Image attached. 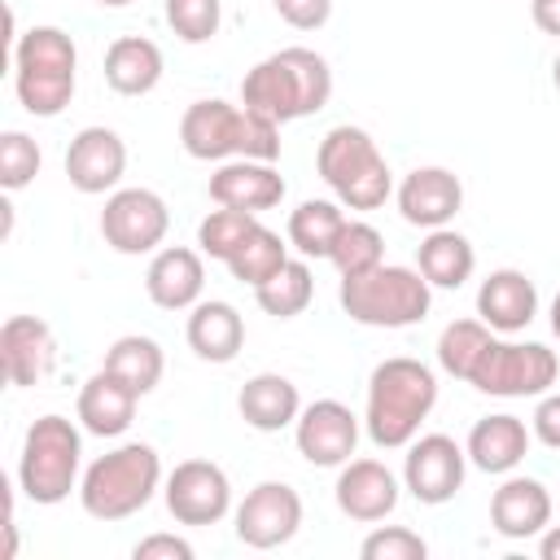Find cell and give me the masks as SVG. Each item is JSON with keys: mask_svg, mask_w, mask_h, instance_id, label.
<instances>
[{"mask_svg": "<svg viewBox=\"0 0 560 560\" xmlns=\"http://www.w3.org/2000/svg\"><path fill=\"white\" fill-rule=\"evenodd\" d=\"M328 96L332 70L315 48H280L249 66L241 79V105L271 122H298L306 114H319Z\"/></svg>", "mask_w": 560, "mask_h": 560, "instance_id": "obj_1", "label": "cell"}, {"mask_svg": "<svg viewBox=\"0 0 560 560\" xmlns=\"http://www.w3.org/2000/svg\"><path fill=\"white\" fill-rule=\"evenodd\" d=\"M433 402H438V376L429 363L407 359V354L381 359L368 376L363 429L381 451H398L420 433Z\"/></svg>", "mask_w": 560, "mask_h": 560, "instance_id": "obj_2", "label": "cell"}, {"mask_svg": "<svg viewBox=\"0 0 560 560\" xmlns=\"http://www.w3.org/2000/svg\"><path fill=\"white\" fill-rule=\"evenodd\" d=\"M179 144L197 162H228V158H254L276 162L280 158V122L232 105V101H192L179 118Z\"/></svg>", "mask_w": 560, "mask_h": 560, "instance_id": "obj_3", "label": "cell"}, {"mask_svg": "<svg viewBox=\"0 0 560 560\" xmlns=\"http://www.w3.org/2000/svg\"><path fill=\"white\" fill-rule=\"evenodd\" d=\"M79 83V48L61 26H31L13 44V92L26 114L57 118Z\"/></svg>", "mask_w": 560, "mask_h": 560, "instance_id": "obj_4", "label": "cell"}, {"mask_svg": "<svg viewBox=\"0 0 560 560\" xmlns=\"http://www.w3.org/2000/svg\"><path fill=\"white\" fill-rule=\"evenodd\" d=\"M162 490V455L149 442H122L88 464L79 503L96 521H127Z\"/></svg>", "mask_w": 560, "mask_h": 560, "instance_id": "obj_5", "label": "cell"}, {"mask_svg": "<svg viewBox=\"0 0 560 560\" xmlns=\"http://www.w3.org/2000/svg\"><path fill=\"white\" fill-rule=\"evenodd\" d=\"M315 171L332 188V197L350 210H381L394 192V175H389L385 153L354 122H341L319 140Z\"/></svg>", "mask_w": 560, "mask_h": 560, "instance_id": "obj_6", "label": "cell"}, {"mask_svg": "<svg viewBox=\"0 0 560 560\" xmlns=\"http://www.w3.org/2000/svg\"><path fill=\"white\" fill-rule=\"evenodd\" d=\"M337 302L363 328H411L429 315L433 284L420 276V267L381 262L363 276H341Z\"/></svg>", "mask_w": 560, "mask_h": 560, "instance_id": "obj_7", "label": "cell"}, {"mask_svg": "<svg viewBox=\"0 0 560 560\" xmlns=\"http://www.w3.org/2000/svg\"><path fill=\"white\" fill-rule=\"evenodd\" d=\"M79 464H83V438L74 429V420L48 411L39 416L26 438H22V455H18V486L31 503L39 508H57L70 499V490H79Z\"/></svg>", "mask_w": 560, "mask_h": 560, "instance_id": "obj_8", "label": "cell"}, {"mask_svg": "<svg viewBox=\"0 0 560 560\" xmlns=\"http://www.w3.org/2000/svg\"><path fill=\"white\" fill-rule=\"evenodd\" d=\"M556 376H560V359L542 341H499V337H490V346L481 350L468 385L490 394V398H538L556 385Z\"/></svg>", "mask_w": 560, "mask_h": 560, "instance_id": "obj_9", "label": "cell"}, {"mask_svg": "<svg viewBox=\"0 0 560 560\" xmlns=\"http://www.w3.org/2000/svg\"><path fill=\"white\" fill-rule=\"evenodd\" d=\"M166 228H171V210L153 188H114L105 197L101 236L114 254H127V258L158 254V245L166 241Z\"/></svg>", "mask_w": 560, "mask_h": 560, "instance_id": "obj_10", "label": "cell"}, {"mask_svg": "<svg viewBox=\"0 0 560 560\" xmlns=\"http://www.w3.org/2000/svg\"><path fill=\"white\" fill-rule=\"evenodd\" d=\"M468 472V451L446 438V433H416L407 442V459H402V490L424 503V508H442L459 494Z\"/></svg>", "mask_w": 560, "mask_h": 560, "instance_id": "obj_11", "label": "cell"}, {"mask_svg": "<svg viewBox=\"0 0 560 560\" xmlns=\"http://www.w3.org/2000/svg\"><path fill=\"white\" fill-rule=\"evenodd\" d=\"M162 499L179 525H219L232 512V481L214 459H184L162 481Z\"/></svg>", "mask_w": 560, "mask_h": 560, "instance_id": "obj_12", "label": "cell"}, {"mask_svg": "<svg viewBox=\"0 0 560 560\" xmlns=\"http://www.w3.org/2000/svg\"><path fill=\"white\" fill-rule=\"evenodd\" d=\"M236 538L254 551L284 547L302 529V494L289 481H258L232 512Z\"/></svg>", "mask_w": 560, "mask_h": 560, "instance_id": "obj_13", "label": "cell"}, {"mask_svg": "<svg viewBox=\"0 0 560 560\" xmlns=\"http://www.w3.org/2000/svg\"><path fill=\"white\" fill-rule=\"evenodd\" d=\"M298 455L315 468H341L359 446V416L337 398H315L293 424Z\"/></svg>", "mask_w": 560, "mask_h": 560, "instance_id": "obj_14", "label": "cell"}, {"mask_svg": "<svg viewBox=\"0 0 560 560\" xmlns=\"http://www.w3.org/2000/svg\"><path fill=\"white\" fill-rule=\"evenodd\" d=\"M127 171V144L114 127H83L74 131L70 149H66V179L70 188H79L83 197H101V192H114L118 179Z\"/></svg>", "mask_w": 560, "mask_h": 560, "instance_id": "obj_15", "label": "cell"}, {"mask_svg": "<svg viewBox=\"0 0 560 560\" xmlns=\"http://www.w3.org/2000/svg\"><path fill=\"white\" fill-rule=\"evenodd\" d=\"M0 368H4V381L18 389L48 381L57 368L52 328L39 315H9L0 328Z\"/></svg>", "mask_w": 560, "mask_h": 560, "instance_id": "obj_16", "label": "cell"}, {"mask_svg": "<svg viewBox=\"0 0 560 560\" xmlns=\"http://www.w3.org/2000/svg\"><path fill=\"white\" fill-rule=\"evenodd\" d=\"M394 197H398V214L424 232L446 228L464 210V184L446 166H416L411 175H402Z\"/></svg>", "mask_w": 560, "mask_h": 560, "instance_id": "obj_17", "label": "cell"}, {"mask_svg": "<svg viewBox=\"0 0 560 560\" xmlns=\"http://www.w3.org/2000/svg\"><path fill=\"white\" fill-rule=\"evenodd\" d=\"M398 477L381 464V459H346L332 486V499L341 508V516L359 521V525H376L398 508Z\"/></svg>", "mask_w": 560, "mask_h": 560, "instance_id": "obj_18", "label": "cell"}, {"mask_svg": "<svg viewBox=\"0 0 560 560\" xmlns=\"http://www.w3.org/2000/svg\"><path fill=\"white\" fill-rule=\"evenodd\" d=\"M210 201L214 206H232V210H249L262 214L271 206L284 201V179L271 162H254V158H228L214 175H210Z\"/></svg>", "mask_w": 560, "mask_h": 560, "instance_id": "obj_19", "label": "cell"}, {"mask_svg": "<svg viewBox=\"0 0 560 560\" xmlns=\"http://www.w3.org/2000/svg\"><path fill=\"white\" fill-rule=\"evenodd\" d=\"M201 289H206V262L197 249L188 245H166L149 258V271H144V293L153 306L162 311H192L201 302Z\"/></svg>", "mask_w": 560, "mask_h": 560, "instance_id": "obj_20", "label": "cell"}, {"mask_svg": "<svg viewBox=\"0 0 560 560\" xmlns=\"http://www.w3.org/2000/svg\"><path fill=\"white\" fill-rule=\"evenodd\" d=\"M490 525L494 534L521 542V538H538L551 525V494L538 477H503V486L490 494Z\"/></svg>", "mask_w": 560, "mask_h": 560, "instance_id": "obj_21", "label": "cell"}, {"mask_svg": "<svg viewBox=\"0 0 560 560\" xmlns=\"http://www.w3.org/2000/svg\"><path fill=\"white\" fill-rule=\"evenodd\" d=\"M538 315V289L525 271L499 267L477 289V319H486L494 332H521Z\"/></svg>", "mask_w": 560, "mask_h": 560, "instance_id": "obj_22", "label": "cell"}, {"mask_svg": "<svg viewBox=\"0 0 560 560\" xmlns=\"http://www.w3.org/2000/svg\"><path fill=\"white\" fill-rule=\"evenodd\" d=\"M529 442H534V429H525L521 416L512 411H499V416H481L472 429H468V464L481 468V472H494V477H508L525 455H529Z\"/></svg>", "mask_w": 560, "mask_h": 560, "instance_id": "obj_23", "label": "cell"}, {"mask_svg": "<svg viewBox=\"0 0 560 560\" xmlns=\"http://www.w3.org/2000/svg\"><path fill=\"white\" fill-rule=\"evenodd\" d=\"M136 402H140V394L101 368L79 389V424L96 438H122L136 420Z\"/></svg>", "mask_w": 560, "mask_h": 560, "instance_id": "obj_24", "label": "cell"}, {"mask_svg": "<svg viewBox=\"0 0 560 560\" xmlns=\"http://www.w3.org/2000/svg\"><path fill=\"white\" fill-rule=\"evenodd\" d=\"M236 411H241V420H245L249 429H258V433H280V429L298 424V416H302V394H298V385H293L289 376H280V372H258V376H249V381L241 385Z\"/></svg>", "mask_w": 560, "mask_h": 560, "instance_id": "obj_25", "label": "cell"}, {"mask_svg": "<svg viewBox=\"0 0 560 560\" xmlns=\"http://www.w3.org/2000/svg\"><path fill=\"white\" fill-rule=\"evenodd\" d=\"M184 337H188V346H192L197 359H206V363H232L241 354V346H245V319H241V311L232 302L210 298V302H197L188 311Z\"/></svg>", "mask_w": 560, "mask_h": 560, "instance_id": "obj_26", "label": "cell"}, {"mask_svg": "<svg viewBox=\"0 0 560 560\" xmlns=\"http://www.w3.org/2000/svg\"><path fill=\"white\" fill-rule=\"evenodd\" d=\"M162 48L149 35H122L105 48V83L118 96H149L162 83Z\"/></svg>", "mask_w": 560, "mask_h": 560, "instance_id": "obj_27", "label": "cell"}, {"mask_svg": "<svg viewBox=\"0 0 560 560\" xmlns=\"http://www.w3.org/2000/svg\"><path fill=\"white\" fill-rule=\"evenodd\" d=\"M416 267H420V276H424L433 289H459V284H468L472 271H477V249H472V241H468L464 232H455V228L446 223V228L424 232V241H420V249H416Z\"/></svg>", "mask_w": 560, "mask_h": 560, "instance_id": "obj_28", "label": "cell"}, {"mask_svg": "<svg viewBox=\"0 0 560 560\" xmlns=\"http://www.w3.org/2000/svg\"><path fill=\"white\" fill-rule=\"evenodd\" d=\"M101 368L114 372L122 385H131V389L144 398V394L158 389V381H162V372H166V354H162V346H158L153 337L127 332V337H118V341L105 350V363H101Z\"/></svg>", "mask_w": 560, "mask_h": 560, "instance_id": "obj_29", "label": "cell"}, {"mask_svg": "<svg viewBox=\"0 0 560 560\" xmlns=\"http://www.w3.org/2000/svg\"><path fill=\"white\" fill-rule=\"evenodd\" d=\"M341 228H346L341 206L311 197V201H302V206L289 214V245H293L302 258H328Z\"/></svg>", "mask_w": 560, "mask_h": 560, "instance_id": "obj_30", "label": "cell"}, {"mask_svg": "<svg viewBox=\"0 0 560 560\" xmlns=\"http://www.w3.org/2000/svg\"><path fill=\"white\" fill-rule=\"evenodd\" d=\"M254 298H258V306H262L271 319H293V315H302V311L311 306V298H315V276H311L306 258H289L267 284L254 289Z\"/></svg>", "mask_w": 560, "mask_h": 560, "instance_id": "obj_31", "label": "cell"}, {"mask_svg": "<svg viewBox=\"0 0 560 560\" xmlns=\"http://www.w3.org/2000/svg\"><path fill=\"white\" fill-rule=\"evenodd\" d=\"M284 262H289V245L280 241V232H271V228L258 223V228L245 236V245L228 258V271H232V280L258 289V284H267Z\"/></svg>", "mask_w": 560, "mask_h": 560, "instance_id": "obj_32", "label": "cell"}, {"mask_svg": "<svg viewBox=\"0 0 560 560\" xmlns=\"http://www.w3.org/2000/svg\"><path fill=\"white\" fill-rule=\"evenodd\" d=\"M490 337H494V328L486 319H451L438 337V368L455 381H468L481 350L490 346Z\"/></svg>", "mask_w": 560, "mask_h": 560, "instance_id": "obj_33", "label": "cell"}, {"mask_svg": "<svg viewBox=\"0 0 560 560\" xmlns=\"http://www.w3.org/2000/svg\"><path fill=\"white\" fill-rule=\"evenodd\" d=\"M328 262L341 276H363V271H372V267L385 262V236L372 223H363V219H346V228L337 232V245H332Z\"/></svg>", "mask_w": 560, "mask_h": 560, "instance_id": "obj_34", "label": "cell"}, {"mask_svg": "<svg viewBox=\"0 0 560 560\" xmlns=\"http://www.w3.org/2000/svg\"><path fill=\"white\" fill-rule=\"evenodd\" d=\"M258 228V214H249V210H232V206H219V210H210L201 223H197V245H201V254L206 258H219V262H228L241 245H245V236Z\"/></svg>", "mask_w": 560, "mask_h": 560, "instance_id": "obj_35", "label": "cell"}, {"mask_svg": "<svg viewBox=\"0 0 560 560\" xmlns=\"http://www.w3.org/2000/svg\"><path fill=\"white\" fill-rule=\"evenodd\" d=\"M162 13H166V26H171L184 44H206V39L219 35L223 0H166Z\"/></svg>", "mask_w": 560, "mask_h": 560, "instance_id": "obj_36", "label": "cell"}, {"mask_svg": "<svg viewBox=\"0 0 560 560\" xmlns=\"http://www.w3.org/2000/svg\"><path fill=\"white\" fill-rule=\"evenodd\" d=\"M39 166H44V153L26 131H4L0 136V188L4 192L26 188L39 175Z\"/></svg>", "mask_w": 560, "mask_h": 560, "instance_id": "obj_37", "label": "cell"}, {"mask_svg": "<svg viewBox=\"0 0 560 560\" xmlns=\"http://www.w3.org/2000/svg\"><path fill=\"white\" fill-rule=\"evenodd\" d=\"M359 556L363 560H424L429 556V542L416 529H407V525H376L359 542Z\"/></svg>", "mask_w": 560, "mask_h": 560, "instance_id": "obj_38", "label": "cell"}, {"mask_svg": "<svg viewBox=\"0 0 560 560\" xmlns=\"http://www.w3.org/2000/svg\"><path fill=\"white\" fill-rule=\"evenodd\" d=\"M271 9L293 31H319L332 18V0H271Z\"/></svg>", "mask_w": 560, "mask_h": 560, "instance_id": "obj_39", "label": "cell"}, {"mask_svg": "<svg viewBox=\"0 0 560 560\" xmlns=\"http://www.w3.org/2000/svg\"><path fill=\"white\" fill-rule=\"evenodd\" d=\"M136 560H192V542L179 534H149L131 547Z\"/></svg>", "mask_w": 560, "mask_h": 560, "instance_id": "obj_40", "label": "cell"}, {"mask_svg": "<svg viewBox=\"0 0 560 560\" xmlns=\"http://www.w3.org/2000/svg\"><path fill=\"white\" fill-rule=\"evenodd\" d=\"M529 429H534V438L542 446L560 451V389L556 394H538V407L529 416Z\"/></svg>", "mask_w": 560, "mask_h": 560, "instance_id": "obj_41", "label": "cell"}, {"mask_svg": "<svg viewBox=\"0 0 560 560\" xmlns=\"http://www.w3.org/2000/svg\"><path fill=\"white\" fill-rule=\"evenodd\" d=\"M529 18L542 35H556L560 39V0H529Z\"/></svg>", "mask_w": 560, "mask_h": 560, "instance_id": "obj_42", "label": "cell"}, {"mask_svg": "<svg viewBox=\"0 0 560 560\" xmlns=\"http://www.w3.org/2000/svg\"><path fill=\"white\" fill-rule=\"evenodd\" d=\"M538 556L542 560H560V525H547L538 534Z\"/></svg>", "mask_w": 560, "mask_h": 560, "instance_id": "obj_43", "label": "cell"}, {"mask_svg": "<svg viewBox=\"0 0 560 560\" xmlns=\"http://www.w3.org/2000/svg\"><path fill=\"white\" fill-rule=\"evenodd\" d=\"M551 332H556V337H560V293H556V298H551Z\"/></svg>", "mask_w": 560, "mask_h": 560, "instance_id": "obj_44", "label": "cell"}, {"mask_svg": "<svg viewBox=\"0 0 560 560\" xmlns=\"http://www.w3.org/2000/svg\"><path fill=\"white\" fill-rule=\"evenodd\" d=\"M551 83H556V92H560V52H556V61H551Z\"/></svg>", "mask_w": 560, "mask_h": 560, "instance_id": "obj_45", "label": "cell"}, {"mask_svg": "<svg viewBox=\"0 0 560 560\" xmlns=\"http://www.w3.org/2000/svg\"><path fill=\"white\" fill-rule=\"evenodd\" d=\"M96 4H105V9H122V4H131V0H96Z\"/></svg>", "mask_w": 560, "mask_h": 560, "instance_id": "obj_46", "label": "cell"}]
</instances>
